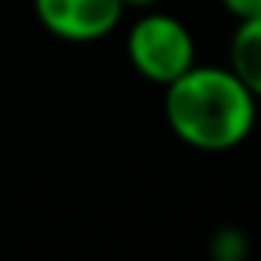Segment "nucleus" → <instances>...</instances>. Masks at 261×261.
Here are the masks:
<instances>
[{"instance_id":"obj_5","label":"nucleus","mask_w":261,"mask_h":261,"mask_svg":"<svg viewBox=\"0 0 261 261\" xmlns=\"http://www.w3.org/2000/svg\"><path fill=\"white\" fill-rule=\"evenodd\" d=\"M208 251H212L218 261H242L245 255H248V238H245L242 228H235V225H225V228H218L215 235H212Z\"/></svg>"},{"instance_id":"obj_2","label":"nucleus","mask_w":261,"mask_h":261,"mask_svg":"<svg viewBox=\"0 0 261 261\" xmlns=\"http://www.w3.org/2000/svg\"><path fill=\"white\" fill-rule=\"evenodd\" d=\"M126 57L146 83L169 86L195 63V37L178 17L152 7L142 10L139 20L129 27Z\"/></svg>"},{"instance_id":"obj_7","label":"nucleus","mask_w":261,"mask_h":261,"mask_svg":"<svg viewBox=\"0 0 261 261\" xmlns=\"http://www.w3.org/2000/svg\"><path fill=\"white\" fill-rule=\"evenodd\" d=\"M162 0H122V7H126V10H152V7H159Z\"/></svg>"},{"instance_id":"obj_6","label":"nucleus","mask_w":261,"mask_h":261,"mask_svg":"<svg viewBox=\"0 0 261 261\" xmlns=\"http://www.w3.org/2000/svg\"><path fill=\"white\" fill-rule=\"evenodd\" d=\"M225 7V13L235 20H248V17H261V0H218Z\"/></svg>"},{"instance_id":"obj_1","label":"nucleus","mask_w":261,"mask_h":261,"mask_svg":"<svg viewBox=\"0 0 261 261\" xmlns=\"http://www.w3.org/2000/svg\"><path fill=\"white\" fill-rule=\"evenodd\" d=\"M162 96V116L175 139L198 152H228L242 146L258 122V96L231 66L192 63Z\"/></svg>"},{"instance_id":"obj_3","label":"nucleus","mask_w":261,"mask_h":261,"mask_svg":"<svg viewBox=\"0 0 261 261\" xmlns=\"http://www.w3.org/2000/svg\"><path fill=\"white\" fill-rule=\"evenodd\" d=\"M37 23L66 43H96L122 23V0H33Z\"/></svg>"},{"instance_id":"obj_4","label":"nucleus","mask_w":261,"mask_h":261,"mask_svg":"<svg viewBox=\"0 0 261 261\" xmlns=\"http://www.w3.org/2000/svg\"><path fill=\"white\" fill-rule=\"evenodd\" d=\"M228 66L261 102V17L238 20L228 40Z\"/></svg>"}]
</instances>
